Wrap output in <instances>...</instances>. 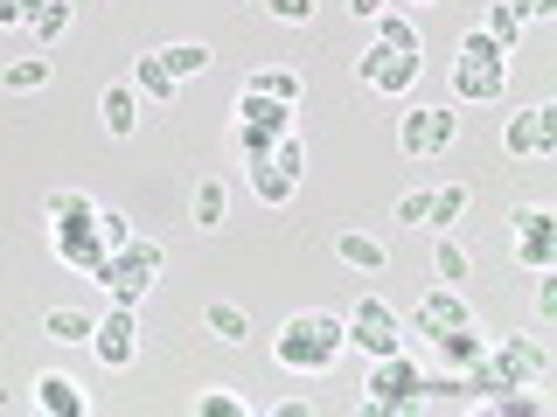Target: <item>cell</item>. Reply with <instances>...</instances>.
Wrapping results in <instances>:
<instances>
[{
  "label": "cell",
  "mask_w": 557,
  "mask_h": 417,
  "mask_svg": "<svg viewBox=\"0 0 557 417\" xmlns=\"http://www.w3.org/2000/svg\"><path fill=\"white\" fill-rule=\"evenodd\" d=\"M432 216V188H411V195H397V223H425Z\"/></svg>",
  "instance_id": "obj_39"
},
{
  "label": "cell",
  "mask_w": 557,
  "mask_h": 417,
  "mask_svg": "<svg viewBox=\"0 0 557 417\" xmlns=\"http://www.w3.org/2000/svg\"><path fill=\"white\" fill-rule=\"evenodd\" d=\"M161 271H168V251L153 237H133V243H119V251L91 271V286H104V300H112V306H133L139 313V300L161 286Z\"/></svg>",
  "instance_id": "obj_3"
},
{
  "label": "cell",
  "mask_w": 557,
  "mask_h": 417,
  "mask_svg": "<svg viewBox=\"0 0 557 417\" xmlns=\"http://www.w3.org/2000/svg\"><path fill=\"white\" fill-rule=\"evenodd\" d=\"M467 271H474V251H467L453 230H440L432 237V278H440V286H460Z\"/></svg>",
  "instance_id": "obj_23"
},
{
  "label": "cell",
  "mask_w": 557,
  "mask_h": 417,
  "mask_svg": "<svg viewBox=\"0 0 557 417\" xmlns=\"http://www.w3.org/2000/svg\"><path fill=\"white\" fill-rule=\"evenodd\" d=\"M133 91L139 98H153V104H174V91H182V84L168 77V63H161V49H147V56H133Z\"/></svg>",
  "instance_id": "obj_21"
},
{
  "label": "cell",
  "mask_w": 557,
  "mask_h": 417,
  "mask_svg": "<svg viewBox=\"0 0 557 417\" xmlns=\"http://www.w3.org/2000/svg\"><path fill=\"white\" fill-rule=\"evenodd\" d=\"M231 126H251V132L286 139V132H300V104H278L265 91H237V118H231Z\"/></svg>",
  "instance_id": "obj_14"
},
{
  "label": "cell",
  "mask_w": 557,
  "mask_h": 417,
  "mask_svg": "<svg viewBox=\"0 0 557 417\" xmlns=\"http://www.w3.org/2000/svg\"><path fill=\"white\" fill-rule=\"evenodd\" d=\"M0 410H8V390H0Z\"/></svg>",
  "instance_id": "obj_47"
},
{
  "label": "cell",
  "mask_w": 557,
  "mask_h": 417,
  "mask_svg": "<svg viewBox=\"0 0 557 417\" xmlns=\"http://www.w3.org/2000/svg\"><path fill=\"white\" fill-rule=\"evenodd\" d=\"M272 147H278V139H272V132H251V126H231V153H237V161H244V167H258V161H272Z\"/></svg>",
  "instance_id": "obj_35"
},
{
  "label": "cell",
  "mask_w": 557,
  "mask_h": 417,
  "mask_svg": "<svg viewBox=\"0 0 557 417\" xmlns=\"http://www.w3.org/2000/svg\"><path fill=\"white\" fill-rule=\"evenodd\" d=\"M161 63H168V77H174V84H188V77H202V70L216 63V49H209V42H168V49H161Z\"/></svg>",
  "instance_id": "obj_28"
},
{
  "label": "cell",
  "mask_w": 557,
  "mask_h": 417,
  "mask_svg": "<svg viewBox=\"0 0 557 417\" xmlns=\"http://www.w3.org/2000/svg\"><path fill=\"white\" fill-rule=\"evenodd\" d=\"M418 70H425V56H405V49H383V42H370V49L356 56L362 91H376V98H411Z\"/></svg>",
  "instance_id": "obj_10"
},
{
  "label": "cell",
  "mask_w": 557,
  "mask_h": 417,
  "mask_svg": "<svg viewBox=\"0 0 557 417\" xmlns=\"http://www.w3.org/2000/svg\"><path fill=\"white\" fill-rule=\"evenodd\" d=\"M487 341H495V334H487L481 320H460V327H446V334H432V348H440L446 369H467L474 355H487Z\"/></svg>",
  "instance_id": "obj_17"
},
{
  "label": "cell",
  "mask_w": 557,
  "mask_h": 417,
  "mask_svg": "<svg viewBox=\"0 0 557 417\" xmlns=\"http://www.w3.org/2000/svg\"><path fill=\"white\" fill-rule=\"evenodd\" d=\"M453 139H460V112H453V104H411V112L397 118V147H405L411 161H440Z\"/></svg>",
  "instance_id": "obj_9"
},
{
  "label": "cell",
  "mask_w": 557,
  "mask_h": 417,
  "mask_svg": "<svg viewBox=\"0 0 557 417\" xmlns=\"http://www.w3.org/2000/svg\"><path fill=\"white\" fill-rule=\"evenodd\" d=\"M98 118H104L112 139H133L139 132V91H133V84H104V91H98Z\"/></svg>",
  "instance_id": "obj_18"
},
{
  "label": "cell",
  "mask_w": 557,
  "mask_h": 417,
  "mask_svg": "<svg viewBox=\"0 0 557 417\" xmlns=\"http://www.w3.org/2000/svg\"><path fill=\"white\" fill-rule=\"evenodd\" d=\"M536 320H557V271H536Z\"/></svg>",
  "instance_id": "obj_40"
},
{
  "label": "cell",
  "mask_w": 557,
  "mask_h": 417,
  "mask_svg": "<svg viewBox=\"0 0 557 417\" xmlns=\"http://www.w3.org/2000/svg\"><path fill=\"white\" fill-rule=\"evenodd\" d=\"M272 167H286V174H307V139H300V132H286V139L272 147Z\"/></svg>",
  "instance_id": "obj_38"
},
{
  "label": "cell",
  "mask_w": 557,
  "mask_h": 417,
  "mask_svg": "<svg viewBox=\"0 0 557 417\" xmlns=\"http://www.w3.org/2000/svg\"><path fill=\"white\" fill-rule=\"evenodd\" d=\"M509 257L522 271H557V208L550 202L509 208Z\"/></svg>",
  "instance_id": "obj_5"
},
{
  "label": "cell",
  "mask_w": 557,
  "mask_h": 417,
  "mask_svg": "<svg viewBox=\"0 0 557 417\" xmlns=\"http://www.w3.org/2000/svg\"><path fill=\"white\" fill-rule=\"evenodd\" d=\"M265 14H272V22H286V28H307L313 14H321V0H265Z\"/></svg>",
  "instance_id": "obj_37"
},
{
  "label": "cell",
  "mask_w": 557,
  "mask_h": 417,
  "mask_svg": "<svg viewBox=\"0 0 557 417\" xmlns=\"http://www.w3.org/2000/svg\"><path fill=\"white\" fill-rule=\"evenodd\" d=\"M509 8L522 14V28H530V22H550V14H557V0H509Z\"/></svg>",
  "instance_id": "obj_41"
},
{
  "label": "cell",
  "mask_w": 557,
  "mask_h": 417,
  "mask_svg": "<svg viewBox=\"0 0 557 417\" xmlns=\"http://www.w3.org/2000/svg\"><path fill=\"white\" fill-rule=\"evenodd\" d=\"M405 8H432V0H405Z\"/></svg>",
  "instance_id": "obj_46"
},
{
  "label": "cell",
  "mask_w": 557,
  "mask_h": 417,
  "mask_svg": "<svg viewBox=\"0 0 557 417\" xmlns=\"http://www.w3.org/2000/svg\"><path fill=\"white\" fill-rule=\"evenodd\" d=\"M509 98V49L487 28L460 35V56H453V104H502Z\"/></svg>",
  "instance_id": "obj_2"
},
{
  "label": "cell",
  "mask_w": 557,
  "mask_h": 417,
  "mask_svg": "<svg viewBox=\"0 0 557 417\" xmlns=\"http://www.w3.org/2000/svg\"><path fill=\"white\" fill-rule=\"evenodd\" d=\"M342 320H348V348H362V355H397L405 348V313L383 300V292H362Z\"/></svg>",
  "instance_id": "obj_6"
},
{
  "label": "cell",
  "mask_w": 557,
  "mask_h": 417,
  "mask_svg": "<svg viewBox=\"0 0 557 417\" xmlns=\"http://www.w3.org/2000/svg\"><path fill=\"white\" fill-rule=\"evenodd\" d=\"M0 28H22V22H14V0H0Z\"/></svg>",
  "instance_id": "obj_45"
},
{
  "label": "cell",
  "mask_w": 557,
  "mask_h": 417,
  "mask_svg": "<svg viewBox=\"0 0 557 417\" xmlns=\"http://www.w3.org/2000/svg\"><path fill=\"white\" fill-rule=\"evenodd\" d=\"M104 208V202H98ZM49 251H57V265H70L77 278H91L104 257V237H98V216H84V223H49Z\"/></svg>",
  "instance_id": "obj_11"
},
{
  "label": "cell",
  "mask_w": 557,
  "mask_h": 417,
  "mask_svg": "<svg viewBox=\"0 0 557 417\" xmlns=\"http://www.w3.org/2000/svg\"><path fill=\"white\" fill-rule=\"evenodd\" d=\"M335 257L342 265H356V271H391V243H376L370 230H335Z\"/></svg>",
  "instance_id": "obj_19"
},
{
  "label": "cell",
  "mask_w": 557,
  "mask_h": 417,
  "mask_svg": "<svg viewBox=\"0 0 557 417\" xmlns=\"http://www.w3.org/2000/svg\"><path fill=\"white\" fill-rule=\"evenodd\" d=\"M348 355V320L327 306H300L278 320L272 334V362L286 376H335V362Z\"/></svg>",
  "instance_id": "obj_1"
},
{
  "label": "cell",
  "mask_w": 557,
  "mask_h": 417,
  "mask_svg": "<svg viewBox=\"0 0 557 417\" xmlns=\"http://www.w3.org/2000/svg\"><path fill=\"white\" fill-rule=\"evenodd\" d=\"M481 28H487V35H495V42H502V49H509V56H516V42H522V14L509 8V0H487Z\"/></svg>",
  "instance_id": "obj_33"
},
{
  "label": "cell",
  "mask_w": 557,
  "mask_h": 417,
  "mask_svg": "<svg viewBox=\"0 0 557 417\" xmlns=\"http://www.w3.org/2000/svg\"><path fill=\"white\" fill-rule=\"evenodd\" d=\"M251 195L265 202V208H286L293 195H300V174H286V167H272V161H258L251 167Z\"/></svg>",
  "instance_id": "obj_26"
},
{
  "label": "cell",
  "mask_w": 557,
  "mask_h": 417,
  "mask_svg": "<svg viewBox=\"0 0 557 417\" xmlns=\"http://www.w3.org/2000/svg\"><path fill=\"white\" fill-rule=\"evenodd\" d=\"M502 153L509 161H544V153H557V98H536V104L502 118Z\"/></svg>",
  "instance_id": "obj_8"
},
{
  "label": "cell",
  "mask_w": 557,
  "mask_h": 417,
  "mask_svg": "<svg viewBox=\"0 0 557 417\" xmlns=\"http://www.w3.org/2000/svg\"><path fill=\"white\" fill-rule=\"evenodd\" d=\"M49 77H57V63H49V56H22V63L0 70V84H8V91H42Z\"/></svg>",
  "instance_id": "obj_32"
},
{
  "label": "cell",
  "mask_w": 557,
  "mask_h": 417,
  "mask_svg": "<svg viewBox=\"0 0 557 417\" xmlns=\"http://www.w3.org/2000/svg\"><path fill=\"white\" fill-rule=\"evenodd\" d=\"M474 208V188L467 181H446V188H432V216H425V230H453V223Z\"/></svg>",
  "instance_id": "obj_27"
},
{
  "label": "cell",
  "mask_w": 557,
  "mask_h": 417,
  "mask_svg": "<svg viewBox=\"0 0 557 417\" xmlns=\"http://www.w3.org/2000/svg\"><path fill=\"white\" fill-rule=\"evenodd\" d=\"M481 410H495V417H544L550 396H544V390H502V396H487Z\"/></svg>",
  "instance_id": "obj_31"
},
{
  "label": "cell",
  "mask_w": 557,
  "mask_h": 417,
  "mask_svg": "<svg viewBox=\"0 0 557 417\" xmlns=\"http://www.w3.org/2000/svg\"><path fill=\"white\" fill-rule=\"evenodd\" d=\"M370 28H376V42H383V49H405V56H425V35H418V22H411V14L383 8Z\"/></svg>",
  "instance_id": "obj_25"
},
{
  "label": "cell",
  "mask_w": 557,
  "mask_h": 417,
  "mask_svg": "<svg viewBox=\"0 0 557 417\" xmlns=\"http://www.w3.org/2000/svg\"><path fill=\"white\" fill-rule=\"evenodd\" d=\"M383 8H391V0H348V14H356V22H376Z\"/></svg>",
  "instance_id": "obj_42"
},
{
  "label": "cell",
  "mask_w": 557,
  "mask_h": 417,
  "mask_svg": "<svg viewBox=\"0 0 557 417\" xmlns=\"http://www.w3.org/2000/svg\"><path fill=\"white\" fill-rule=\"evenodd\" d=\"M28 390H35V410H42V417H84V410H91V396H84L77 376H57V369H49V376H35Z\"/></svg>",
  "instance_id": "obj_15"
},
{
  "label": "cell",
  "mask_w": 557,
  "mask_h": 417,
  "mask_svg": "<svg viewBox=\"0 0 557 417\" xmlns=\"http://www.w3.org/2000/svg\"><path fill=\"white\" fill-rule=\"evenodd\" d=\"M91 355H98L112 376H126L133 362H139V320H133V306L98 313V327H91Z\"/></svg>",
  "instance_id": "obj_12"
},
{
  "label": "cell",
  "mask_w": 557,
  "mask_h": 417,
  "mask_svg": "<svg viewBox=\"0 0 557 417\" xmlns=\"http://www.w3.org/2000/svg\"><path fill=\"white\" fill-rule=\"evenodd\" d=\"M188 223H196L202 237H216L223 223H231V188H223V174L196 181V195H188Z\"/></svg>",
  "instance_id": "obj_16"
},
{
  "label": "cell",
  "mask_w": 557,
  "mask_h": 417,
  "mask_svg": "<svg viewBox=\"0 0 557 417\" xmlns=\"http://www.w3.org/2000/svg\"><path fill=\"white\" fill-rule=\"evenodd\" d=\"M202 334L223 341V348H244L251 341V320H244V306H231V300H209L202 306Z\"/></svg>",
  "instance_id": "obj_22"
},
{
  "label": "cell",
  "mask_w": 557,
  "mask_h": 417,
  "mask_svg": "<svg viewBox=\"0 0 557 417\" xmlns=\"http://www.w3.org/2000/svg\"><path fill=\"white\" fill-rule=\"evenodd\" d=\"M244 91H265V98H278V104H300L307 98V77L293 63H265V70H251L244 77Z\"/></svg>",
  "instance_id": "obj_20"
},
{
  "label": "cell",
  "mask_w": 557,
  "mask_h": 417,
  "mask_svg": "<svg viewBox=\"0 0 557 417\" xmlns=\"http://www.w3.org/2000/svg\"><path fill=\"white\" fill-rule=\"evenodd\" d=\"M98 237H104V251H119V243H133L139 230H133L126 208H98Z\"/></svg>",
  "instance_id": "obj_36"
},
{
  "label": "cell",
  "mask_w": 557,
  "mask_h": 417,
  "mask_svg": "<svg viewBox=\"0 0 557 417\" xmlns=\"http://www.w3.org/2000/svg\"><path fill=\"white\" fill-rule=\"evenodd\" d=\"M49 223H84V216H98V195H84V188H49Z\"/></svg>",
  "instance_id": "obj_30"
},
{
  "label": "cell",
  "mask_w": 557,
  "mask_h": 417,
  "mask_svg": "<svg viewBox=\"0 0 557 417\" xmlns=\"http://www.w3.org/2000/svg\"><path fill=\"white\" fill-rule=\"evenodd\" d=\"M196 417H251V396H244L237 382H216V390L196 396Z\"/></svg>",
  "instance_id": "obj_29"
},
{
  "label": "cell",
  "mask_w": 557,
  "mask_h": 417,
  "mask_svg": "<svg viewBox=\"0 0 557 417\" xmlns=\"http://www.w3.org/2000/svg\"><path fill=\"white\" fill-rule=\"evenodd\" d=\"M42 8H49V0H14V22L28 28V22H35V14H42Z\"/></svg>",
  "instance_id": "obj_44"
},
{
  "label": "cell",
  "mask_w": 557,
  "mask_h": 417,
  "mask_svg": "<svg viewBox=\"0 0 557 417\" xmlns=\"http://www.w3.org/2000/svg\"><path fill=\"white\" fill-rule=\"evenodd\" d=\"M487 362H495L502 390H544V376H550V348L536 341V334H502V341H487ZM502 390H495V396H502Z\"/></svg>",
  "instance_id": "obj_7"
},
{
  "label": "cell",
  "mask_w": 557,
  "mask_h": 417,
  "mask_svg": "<svg viewBox=\"0 0 557 417\" xmlns=\"http://www.w3.org/2000/svg\"><path fill=\"white\" fill-rule=\"evenodd\" d=\"M272 417H313L307 396H286V404H272Z\"/></svg>",
  "instance_id": "obj_43"
},
{
  "label": "cell",
  "mask_w": 557,
  "mask_h": 417,
  "mask_svg": "<svg viewBox=\"0 0 557 417\" xmlns=\"http://www.w3.org/2000/svg\"><path fill=\"white\" fill-rule=\"evenodd\" d=\"M418 390H425V369L411 362V348H397V355H370L362 410H418Z\"/></svg>",
  "instance_id": "obj_4"
},
{
  "label": "cell",
  "mask_w": 557,
  "mask_h": 417,
  "mask_svg": "<svg viewBox=\"0 0 557 417\" xmlns=\"http://www.w3.org/2000/svg\"><path fill=\"white\" fill-rule=\"evenodd\" d=\"M460 320H474V306H467V292H460V286H432L425 300L411 306V320H405V327H411L418 341H432V334H446V327H460Z\"/></svg>",
  "instance_id": "obj_13"
},
{
  "label": "cell",
  "mask_w": 557,
  "mask_h": 417,
  "mask_svg": "<svg viewBox=\"0 0 557 417\" xmlns=\"http://www.w3.org/2000/svg\"><path fill=\"white\" fill-rule=\"evenodd\" d=\"M70 22H77V8H70V0H49V8L42 14H35V42H63V35H70Z\"/></svg>",
  "instance_id": "obj_34"
},
{
  "label": "cell",
  "mask_w": 557,
  "mask_h": 417,
  "mask_svg": "<svg viewBox=\"0 0 557 417\" xmlns=\"http://www.w3.org/2000/svg\"><path fill=\"white\" fill-rule=\"evenodd\" d=\"M91 327H98V313H84V306H49L42 334L63 341V348H91Z\"/></svg>",
  "instance_id": "obj_24"
}]
</instances>
